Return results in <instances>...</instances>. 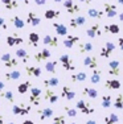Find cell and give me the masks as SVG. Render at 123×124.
<instances>
[{
  "label": "cell",
  "instance_id": "23",
  "mask_svg": "<svg viewBox=\"0 0 123 124\" xmlns=\"http://www.w3.org/2000/svg\"><path fill=\"white\" fill-rule=\"evenodd\" d=\"M70 79H72L73 83H82L87 79V74L85 71H78V73H73L70 75Z\"/></svg>",
  "mask_w": 123,
  "mask_h": 124
},
{
  "label": "cell",
  "instance_id": "4",
  "mask_svg": "<svg viewBox=\"0 0 123 124\" xmlns=\"http://www.w3.org/2000/svg\"><path fill=\"white\" fill-rule=\"evenodd\" d=\"M60 62H61V65H62L64 70H66V71H74L75 70V63L69 54H61L60 55Z\"/></svg>",
  "mask_w": 123,
  "mask_h": 124
},
{
  "label": "cell",
  "instance_id": "38",
  "mask_svg": "<svg viewBox=\"0 0 123 124\" xmlns=\"http://www.w3.org/2000/svg\"><path fill=\"white\" fill-rule=\"evenodd\" d=\"M64 111L68 115L69 117H75L78 115V110L74 107H70V106H64Z\"/></svg>",
  "mask_w": 123,
  "mask_h": 124
},
{
  "label": "cell",
  "instance_id": "9",
  "mask_svg": "<svg viewBox=\"0 0 123 124\" xmlns=\"http://www.w3.org/2000/svg\"><path fill=\"white\" fill-rule=\"evenodd\" d=\"M50 57H52V52L49 49H42L40 52H36V54L33 55L36 62H46Z\"/></svg>",
  "mask_w": 123,
  "mask_h": 124
},
{
  "label": "cell",
  "instance_id": "47",
  "mask_svg": "<svg viewBox=\"0 0 123 124\" xmlns=\"http://www.w3.org/2000/svg\"><path fill=\"white\" fill-rule=\"evenodd\" d=\"M36 5H45L46 4V0H33Z\"/></svg>",
  "mask_w": 123,
  "mask_h": 124
},
{
  "label": "cell",
  "instance_id": "7",
  "mask_svg": "<svg viewBox=\"0 0 123 124\" xmlns=\"http://www.w3.org/2000/svg\"><path fill=\"white\" fill-rule=\"evenodd\" d=\"M64 7H65L66 12H68L69 15L78 13L81 11V7L78 4H75L74 0H64Z\"/></svg>",
  "mask_w": 123,
  "mask_h": 124
},
{
  "label": "cell",
  "instance_id": "6",
  "mask_svg": "<svg viewBox=\"0 0 123 124\" xmlns=\"http://www.w3.org/2000/svg\"><path fill=\"white\" fill-rule=\"evenodd\" d=\"M103 12H105V15H106L109 19H114V17H116V15H118V9H116L115 4L106 1L103 4Z\"/></svg>",
  "mask_w": 123,
  "mask_h": 124
},
{
  "label": "cell",
  "instance_id": "45",
  "mask_svg": "<svg viewBox=\"0 0 123 124\" xmlns=\"http://www.w3.org/2000/svg\"><path fill=\"white\" fill-rule=\"evenodd\" d=\"M11 58H12V55H11V53H8V52L1 53V54H0V61H1V62H8Z\"/></svg>",
  "mask_w": 123,
  "mask_h": 124
},
{
  "label": "cell",
  "instance_id": "46",
  "mask_svg": "<svg viewBox=\"0 0 123 124\" xmlns=\"http://www.w3.org/2000/svg\"><path fill=\"white\" fill-rule=\"evenodd\" d=\"M0 28L1 29H8V25H7V23H5V20L3 19V17H0Z\"/></svg>",
  "mask_w": 123,
  "mask_h": 124
},
{
  "label": "cell",
  "instance_id": "28",
  "mask_svg": "<svg viewBox=\"0 0 123 124\" xmlns=\"http://www.w3.org/2000/svg\"><path fill=\"white\" fill-rule=\"evenodd\" d=\"M57 63H58V62L57 61H46L45 62V66H44V67H45V70H46V71H48L49 73V74H56V73H57Z\"/></svg>",
  "mask_w": 123,
  "mask_h": 124
},
{
  "label": "cell",
  "instance_id": "14",
  "mask_svg": "<svg viewBox=\"0 0 123 124\" xmlns=\"http://www.w3.org/2000/svg\"><path fill=\"white\" fill-rule=\"evenodd\" d=\"M83 66H86L87 69L95 70L98 67V60H97L94 55H86L83 58Z\"/></svg>",
  "mask_w": 123,
  "mask_h": 124
},
{
  "label": "cell",
  "instance_id": "48",
  "mask_svg": "<svg viewBox=\"0 0 123 124\" xmlns=\"http://www.w3.org/2000/svg\"><path fill=\"white\" fill-rule=\"evenodd\" d=\"M118 48L123 50V37H119L118 38Z\"/></svg>",
  "mask_w": 123,
  "mask_h": 124
},
{
  "label": "cell",
  "instance_id": "27",
  "mask_svg": "<svg viewBox=\"0 0 123 124\" xmlns=\"http://www.w3.org/2000/svg\"><path fill=\"white\" fill-rule=\"evenodd\" d=\"M53 28L58 36H66L68 34V28L62 23H53Z\"/></svg>",
  "mask_w": 123,
  "mask_h": 124
},
{
  "label": "cell",
  "instance_id": "3",
  "mask_svg": "<svg viewBox=\"0 0 123 124\" xmlns=\"http://www.w3.org/2000/svg\"><path fill=\"white\" fill-rule=\"evenodd\" d=\"M29 103L31 106H40L41 104V91L40 87H36V86H32L31 90H29Z\"/></svg>",
  "mask_w": 123,
  "mask_h": 124
},
{
  "label": "cell",
  "instance_id": "17",
  "mask_svg": "<svg viewBox=\"0 0 123 124\" xmlns=\"http://www.w3.org/2000/svg\"><path fill=\"white\" fill-rule=\"evenodd\" d=\"M37 114H39V116H40V120H46V119H49V117H52L54 115V111H53V108L52 107H44L42 110H37Z\"/></svg>",
  "mask_w": 123,
  "mask_h": 124
},
{
  "label": "cell",
  "instance_id": "55",
  "mask_svg": "<svg viewBox=\"0 0 123 124\" xmlns=\"http://www.w3.org/2000/svg\"><path fill=\"white\" fill-rule=\"evenodd\" d=\"M118 17H119V21H122V23H123V12L119 13V15H118Z\"/></svg>",
  "mask_w": 123,
  "mask_h": 124
},
{
  "label": "cell",
  "instance_id": "58",
  "mask_svg": "<svg viewBox=\"0 0 123 124\" xmlns=\"http://www.w3.org/2000/svg\"><path fill=\"white\" fill-rule=\"evenodd\" d=\"M53 1H54V3H61L62 0H53Z\"/></svg>",
  "mask_w": 123,
  "mask_h": 124
},
{
  "label": "cell",
  "instance_id": "12",
  "mask_svg": "<svg viewBox=\"0 0 123 124\" xmlns=\"http://www.w3.org/2000/svg\"><path fill=\"white\" fill-rule=\"evenodd\" d=\"M75 95H77V94L72 90V87H70L69 85H65V86L61 88V96H62L65 100H68V102H70V100L74 99Z\"/></svg>",
  "mask_w": 123,
  "mask_h": 124
},
{
  "label": "cell",
  "instance_id": "30",
  "mask_svg": "<svg viewBox=\"0 0 123 124\" xmlns=\"http://www.w3.org/2000/svg\"><path fill=\"white\" fill-rule=\"evenodd\" d=\"M31 87H32V83L29 81H25V82H23V83H20L19 86H17V91H19L20 95H25L27 93H29Z\"/></svg>",
  "mask_w": 123,
  "mask_h": 124
},
{
  "label": "cell",
  "instance_id": "40",
  "mask_svg": "<svg viewBox=\"0 0 123 124\" xmlns=\"http://www.w3.org/2000/svg\"><path fill=\"white\" fill-rule=\"evenodd\" d=\"M113 106L116 108V110H123V94H118V95H116Z\"/></svg>",
  "mask_w": 123,
  "mask_h": 124
},
{
  "label": "cell",
  "instance_id": "25",
  "mask_svg": "<svg viewBox=\"0 0 123 124\" xmlns=\"http://www.w3.org/2000/svg\"><path fill=\"white\" fill-rule=\"evenodd\" d=\"M94 49V45H93L90 41H85V42H78V52L80 53H90Z\"/></svg>",
  "mask_w": 123,
  "mask_h": 124
},
{
  "label": "cell",
  "instance_id": "44",
  "mask_svg": "<svg viewBox=\"0 0 123 124\" xmlns=\"http://www.w3.org/2000/svg\"><path fill=\"white\" fill-rule=\"evenodd\" d=\"M119 32H121V28H119L118 24L113 23V24L109 25V33H111V34H118Z\"/></svg>",
  "mask_w": 123,
  "mask_h": 124
},
{
  "label": "cell",
  "instance_id": "18",
  "mask_svg": "<svg viewBox=\"0 0 123 124\" xmlns=\"http://www.w3.org/2000/svg\"><path fill=\"white\" fill-rule=\"evenodd\" d=\"M121 86H122L121 81H118L116 78L106 79V82H105V88H107V90H119Z\"/></svg>",
  "mask_w": 123,
  "mask_h": 124
},
{
  "label": "cell",
  "instance_id": "34",
  "mask_svg": "<svg viewBox=\"0 0 123 124\" xmlns=\"http://www.w3.org/2000/svg\"><path fill=\"white\" fill-rule=\"evenodd\" d=\"M82 94H83L85 96L91 98V99H95L97 96H98V91H97L94 87H83L82 88Z\"/></svg>",
  "mask_w": 123,
  "mask_h": 124
},
{
  "label": "cell",
  "instance_id": "63",
  "mask_svg": "<svg viewBox=\"0 0 123 124\" xmlns=\"http://www.w3.org/2000/svg\"><path fill=\"white\" fill-rule=\"evenodd\" d=\"M0 54H1V50H0Z\"/></svg>",
  "mask_w": 123,
  "mask_h": 124
},
{
  "label": "cell",
  "instance_id": "56",
  "mask_svg": "<svg viewBox=\"0 0 123 124\" xmlns=\"http://www.w3.org/2000/svg\"><path fill=\"white\" fill-rule=\"evenodd\" d=\"M0 124H4V116L0 115Z\"/></svg>",
  "mask_w": 123,
  "mask_h": 124
},
{
  "label": "cell",
  "instance_id": "2",
  "mask_svg": "<svg viewBox=\"0 0 123 124\" xmlns=\"http://www.w3.org/2000/svg\"><path fill=\"white\" fill-rule=\"evenodd\" d=\"M75 108H77L80 112H82L83 115H93L95 112V108L93 107L91 103L86 102V100H83V99L78 100L77 104H75Z\"/></svg>",
  "mask_w": 123,
  "mask_h": 124
},
{
  "label": "cell",
  "instance_id": "29",
  "mask_svg": "<svg viewBox=\"0 0 123 124\" xmlns=\"http://www.w3.org/2000/svg\"><path fill=\"white\" fill-rule=\"evenodd\" d=\"M61 16V12L58 9H46L44 12V17L46 20H56Z\"/></svg>",
  "mask_w": 123,
  "mask_h": 124
},
{
  "label": "cell",
  "instance_id": "36",
  "mask_svg": "<svg viewBox=\"0 0 123 124\" xmlns=\"http://www.w3.org/2000/svg\"><path fill=\"white\" fill-rule=\"evenodd\" d=\"M60 81H58L57 77H52V78H48V79H44V86L45 87H56L58 86Z\"/></svg>",
  "mask_w": 123,
  "mask_h": 124
},
{
  "label": "cell",
  "instance_id": "51",
  "mask_svg": "<svg viewBox=\"0 0 123 124\" xmlns=\"http://www.w3.org/2000/svg\"><path fill=\"white\" fill-rule=\"evenodd\" d=\"M23 124H37V123H34L33 120H29V119H27V120H24V122H23Z\"/></svg>",
  "mask_w": 123,
  "mask_h": 124
},
{
  "label": "cell",
  "instance_id": "19",
  "mask_svg": "<svg viewBox=\"0 0 123 124\" xmlns=\"http://www.w3.org/2000/svg\"><path fill=\"white\" fill-rule=\"evenodd\" d=\"M80 41V37L78 36H73V34H66L65 40H64V46L66 49H72L75 44Z\"/></svg>",
  "mask_w": 123,
  "mask_h": 124
},
{
  "label": "cell",
  "instance_id": "11",
  "mask_svg": "<svg viewBox=\"0 0 123 124\" xmlns=\"http://www.w3.org/2000/svg\"><path fill=\"white\" fill-rule=\"evenodd\" d=\"M109 75H111V77L121 75V66H119L118 60H113L109 62Z\"/></svg>",
  "mask_w": 123,
  "mask_h": 124
},
{
  "label": "cell",
  "instance_id": "16",
  "mask_svg": "<svg viewBox=\"0 0 123 124\" xmlns=\"http://www.w3.org/2000/svg\"><path fill=\"white\" fill-rule=\"evenodd\" d=\"M41 23V19L40 16L37 15L36 12H28V16H27V24L32 25V26H39Z\"/></svg>",
  "mask_w": 123,
  "mask_h": 124
},
{
  "label": "cell",
  "instance_id": "5",
  "mask_svg": "<svg viewBox=\"0 0 123 124\" xmlns=\"http://www.w3.org/2000/svg\"><path fill=\"white\" fill-rule=\"evenodd\" d=\"M115 49H116V45L113 42V41H106V45L101 48L99 54H101V57H103V58H109L110 55L114 53Z\"/></svg>",
  "mask_w": 123,
  "mask_h": 124
},
{
  "label": "cell",
  "instance_id": "22",
  "mask_svg": "<svg viewBox=\"0 0 123 124\" xmlns=\"http://www.w3.org/2000/svg\"><path fill=\"white\" fill-rule=\"evenodd\" d=\"M86 17L85 16H78L75 17V19H70L69 20V25L72 26V28H81V26H83L86 24Z\"/></svg>",
  "mask_w": 123,
  "mask_h": 124
},
{
  "label": "cell",
  "instance_id": "52",
  "mask_svg": "<svg viewBox=\"0 0 123 124\" xmlns=\"http://www.w3.org/2000/svg\"><path fill=\"white\" fill-rule=\"evenodd\" d=\"M17 1H21V3H24L25 5H28V4H31L32 0H17Z\"/></svg>",
  "mask_w": 123,
  "mask_h": 124
},
{
  "label": "cell",
  "instance_id": "41",
  "mask_svg": "<svg viewBox=\"0 0 123 124\" xmlns=\"http://www.w3.org/2000/svg\"><path fill=\"white\" fill-rule=\"evenodd\" d=\"M0 96H1V98H4L5 100H8V102L9 103H15V96H13V93L11 90H8V91H3L1 94H0Z\"/></svg>",
  "mask_w": 123,
  "mask_h": 124
},
{
  "label": "cell",
  "instance_id": "21",
  "mask_svg": "<svg viewBox=\"0 0 123 124\" xmlns=\"http://www.w3.org/2000/svg\"><path fill=\"white\" fill-rule=\"evenodd\" d=\"M15 55H16V58L19 61H21V63H27L29 61V58H31V55L28 54V52L25 49H17L16 52H15Z\"/></svg>",
  "mask_w": 123,
  "mask_h": 124
},
{
  "label": "cell",
  "instance_id": "33",
  "mask_svg": "<svg viewBox=\"0 0 123 124\" xmlns=\"http://www.w3.org/2000/svg\"><path fill=\"white\" fill-rule=\"evenodd\" d=\"M1 3L5 7V9L15 11V9L19 8V1H17V0H1Z\"/></svg>",
  "mask_w": 123,
  "mask_h": 124
},
{
  "label": "cell",
  "instance_id": "26",
  "mask_svg": "<svg viewBox=\"0 0 123 124\" xmlns=\"http://www.w3.org/2000/svg\"><path fill=\"white\" fill-rule=\"evenodd\" d=\"M11 24L13 25L15 29H23L25 26V21L21 19L20 16H17V15H15V16L11 17Z\"/></svg>",
  "mask_w": 123,
  "mask_h": 124
},
{
  "label": "cell",
  "instance_id": "42",
  "mask_svg": "<svg viewBox=\"0 0 123 124\" xmlns=\"http://www.w3.org/2000/svg\"><path fill=\"white\" fill-rule=\"evenodd\" d=\"M17 65H19V60H17L16 57H12L8 62H4V66L7 67V69H12V67H16Z\"/></svg>",
  "mask_w": 123,
  "mask_h": 124
},
{
  "label": "cell",
  "instance_id": "54",
  "mask_svg": "<svg viewBox=\"0 0 123 124\" xmlns=\"http://www.w3.org/2000/svg\"><path fill=\"white\" fill-rule=\"evenodd\" d=\"M103 33H109V25H105L103 26Z\"/></svg>",
  "mask_w": 123,
  "mask_h": 124
},
{
  "label": "cell",
  "instance_id": "61",
  "mask_svg": "<svg viewBox=\"0 0 123 124\" xmlns=\"http://www.w3.org/2000/svg\"><path fill=\"white\" fill-rule=\"evenodd\" d=\"M69 124H75V123H69Z\"/></svg>",
  "mask_w": 123,
  "mask_h": 124
},
{
  "label": "cell",
  "instance_id": "13",
  "mask_svg": "<svg viewBox=\"0 0 123 124\" xmlns=\"http://www.w3.org/2000/svg\"><path fill=\"white\" fill-rule=\"evenodd\" d=\"M44 99L46 100L48 103H57L58 102V95L52 90L50 87H45V93H44Z\"/></svg>",
  "mask_w": 123,
  "mask_h": 124
},
{
  "label": "cell",
  "instance_id": "8",
  "mask_svg": "<svg viewBox=\"0 0 123 124\" xmlns=\"http://www.w3.org/2000/svg\"><path fill=\"white\" fill-rule=\"evenodd\" d=\"M23 42H24V38L21 36H19L16 32H13L12 34L7 36V45L8 46H19V45H21Z\"/></svg>",
  "mask_w": 123,
  "mask_h": 124
},
{
  "label": "cell",
  "instance_id": "39",
  "mask_svg": "<svg viewBox=\"0 0 123 124\" xmlns=\"http://www.w3.org/2000/svg\"><path fill=\"white\" fill-rule=\"evenodd\" d=\"M118 120H119L118 115H115V114H109V115H107V116L103 119V122H105V124H116V123H118Z\"/></svg>",
  "mask_w": 123,
  "mask_h": 124
},
{
  "label": "cell",
  "instance_id": "43",
  "mask_svg": "<svg viewBox=\"0 0 123 124\" xmlns=\"http://www.w3.org/2000/svg\"><path fill=\"white\" fill-rule=\"evenodd\" d=\"M65 123H66L65 115H56V116H53L52 124H65Z\"/></svg>",
  "mask_w": 123,
  "mask_h": 124
},
{
  "label": "cell",
  "instance_id": "35",
  "mask_svg": "<svg viewBox=\"0 0 123 124\" xmlns=\"http://www.w3.org/2000/svg\"><path fill=\"white\" fill-rule=\"evenodd\" d=\"M101 77H102V71H101V70H98V69L93 70V74H91V77H90V82H91L93 85L99 83V82H101Z\"/></svg>",
  "mask_w": 123,
  "mask_h": 124
},
{
  "label": "cell",
  "instance_id": "20",
  "mask_svg": "<svg viewBox=\"0 0 123 124\" xmlns=\"http://www.w3.org/2000/svg\"><path fill=\"white\" fill-rule=\"evenodd\" d=\"M25 71H27V74L29 77H36V78H40L42 70H41L40 66H33V65L29 66V65H27V66H25Z\"/></svg>",
  "mask_w": 123,
  "mask_h": 124
},
{
  "label": "cell",
  "instance_id": "24",
  "mask_svg": "<svg viewBox=\"0 0 123 124\" xmlns=\"http://www.w3.org/2000/svg\"><path fill=\"white\" fill-rule=\"evenodd\" d=\"M87 15H89L90 19L94 20H101L105 16V12L102 9H97V8H89L87 9Z\"/></svg>",
  "mask_w": 123,
  "mask_h": 124
},
{
  "label": "cell",
  "instance_id": "37",
  "mask_svg": "<svg viewBox=\"0 0 123 124\" xmlns=\"http://www.w3.org/2000/svg\"><path fill=\"white\" fill-rule=\"evenodd\" d=\"M102 107L103 108H109L113 106V98H111V95L110 94H107V95H103L102 96Z\"/></svg>",
  "mask_w": 123,
  "mask_h": 124
},
{
  "label": "cell",
  "instance_id": "31",
  "mask_svg": "<svg viewBox=\"0 0 123 124\" xmlns=\"http://www.w3.org/2000/svg\"><path fill=\"white\" fill-rule=\"evenodd\" d=\"M4 77L7 81H19L21 78V73L19 70H12V71H8V73H4Z\"/></svg>",
  "mask_w": 123,
  "mask_h": 124
},
{
  "label": "cell",
  "instance_id": "1",
  "mask_svg": "<svg viewBox=\"0 0 123 124\" xmlns=\"http://www.w3.org/2000/svg\"><path fill=\"white\" fill-rule=\"evenodd\" d=\"M32 111V106L27 104V103H13L12 104V114L17 115V116H25V115H29V112Z\"/></svg>",
  "mask_w": 123,
  "mask_h": 124
},
{
  "label": "cell",
  "instance_id": "59",
  "mask_svg": "<svg viewBox=\"0 0 123 124\" xmlns=\"http://www.w3.org/2000/svg\"><path fill=\"white\" fill-rule=\"evenodd\" d=\"M7 124H15L13 122H9V123H7Z\"/></svg>",
  "mask_w": 123,
  "mask_h": 124
},
{
  "label": "cell",
  "instance_id": "10",
  "mask_svg": "<svg viewBox=\"0 0 123 124\" xmlns=\"http://www.w3.org/2000/svg\"><path fill=\"white\" fill-rule=\"evenodd\" d=\"M86 34L89 38H95V37H101L102 36V31H101V25L98 24V23H95V24H93L90 26L89 29L86 31Z\"/></svg>",
  "mask_w": 123,
  "mask_h": 124
},
{
  "label": "cell",
  "instance_id": "62",
  "mask_svg": "<svg viewBox=\"0 0 123 124\" xmlns=\"http://www.w3.org/2000/svg\"><path fill=\"white\" fill-rule=\"evenodd\" d=\"M0 38H1V33H0Z\"/></svg>",
  "mask_w": 123,
  "mask_h": 124
},
{
  "label": "cell",
  "instance_id": "49",
  "mask_svg": "<svg viewBox=\"0 0 123 124\" xmlns=\"http://www.w3.org/2000/svg\"><path fill=\"white\" fill-rule=\"evenodd\" d=\"M4 88H5V83L1 81V79H0V94H1L3 91H4Z\"/></svg>",
  "mask_w": 123,
  "mask_h": 124
},
{
  "label": "cell",
  "instance_id": "50",
  "mask_svg": "<svg viewBox=\"0 0 123 124\" xmlns=\"http://www.w3.org/2000/svg\"><path fill=\"white\" fill-rule=\"evenodd\" d=\"M78 1H80V3H83V4H87V5H89V4H91V3L94 1V0H78Z\"/></svg>",
  "mask_w": 123,
  "mask_h": 124
},
{
  "label": "cell",
  "instance_id": "57",
  "mask_svg": "<svg viewBox=\"0 0 123 124\" xmlns=\"http://www.w3.org/2000/svg\"><path fill=\"white\" fill-rule=\"evenodd\" d=\"M118 1V4H121V5H123V0H116Z\"/></svg>",
  "mask_w": 123,
  "mask_h": 124
},
{
  "label": "cell",
  "instance_id": "32",
  "mask_svg": "<svg viewBox=\"0 0 123 124\" xmlns=\"http://www.w3.org/2000/svg\"><path fill=\"white\" fill-rule=\"evenodd\" d=\"M28 40H29V45L33 46V48H37L39 46V41H40V34L36 33V32H31L28 36Z\"/></svg>",
  "mask_w": 123,
  "mask_h": 124
},
{
  "label": "cell",
  "instance_id": "53",
  "mask_svg": "<svg viewBox=\"0 0 123 124\" xmlns=\"http://www.w3.org/2000/svg\"><path fill=\"white\" fill-rule=\"evenodd\" d=\"M86 124H98V123H97L95 120H91V119H89V120L86 122Z\"/></svg>",
  "mask_w": 123,
  "mask_h": 124
},
{
  "label": "cell",
  "instance_id": "15",
  "mask_svg": "<svg viewBox=\"0 0 123 124\" xmlns=\"http://www.w3.org/2000/svg\"><path fill=\"white\" fill-rule=\"evenodd\" d=\"M42 44L46 46H52V48H57L58 46V38L52 34H45L42 37Z\"/></svg>",
  "mask_w": 123,
  "mask_h": 124
},
{
  "label": "cell",
  "instance_id": "60",
  "mask_svg": "<svg viewBox=\"0 0 123 124\" xmlns=\"http://www.w3.org/2000/svg\"><path fill=\"white\" fill-rule=\"evenodd\" d=\"M0 110H1V103H0Z\"/></svg>",
  "mask_w": 123,
  "mask_h": 124
}]
</instances>
